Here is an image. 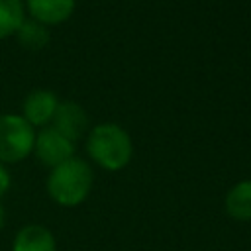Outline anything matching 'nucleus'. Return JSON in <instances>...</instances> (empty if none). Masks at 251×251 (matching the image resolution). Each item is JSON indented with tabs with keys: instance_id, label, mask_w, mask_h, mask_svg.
Returning a JSON list of instances; mask_svg holds the SVG:
<instances>
[{
	"instance_id": "nucleus-1",
	"label": "nucleus",
	"mask_w": 251,
	"mask_h": 251,
	"mask_svg": "<svg viewBox=\"0 0 251 251\" xmlns=\"http://www.w3.org/2000/svg\"><path fill=\"white\" fill-rule=\"evenodd\" d=\"M88 157L106 171H122L133 155L129 133L118 124H98L86 135Z\"/></svg>"
},
{
	"instance_id": "nucleus-5",
	"label": "nucleus",
	"mask_w": 251,
	"mask_h": 251,
	"mask_svg": "<svg viewBox=\"0 0 251 251\" xmlns=\"http://www.w3.org/2000/svg\"><path fill=\"white\" fill-rule=\"evenodd\" d=\"M57 106H59V98L55 92L51 90H33L29 92L25 98H24V104H22V116L27 124H31L33 127L35 126H47L55 112H57Z\"/></svg>"
},
{
	"instance_id": "nucleus-13",
	"label": "nucleus",
	"mask_w": 251,
	"mask_h": 251,
	"mask_svg": "<svg viewBox=\"0 0 251 251\" xmlns=\"http://www.w3.org/2000/svg\"><path fill=\"white\" fill-rule=\"evenodd\" d=\"M2 224H4V212H2V206H0V227H2Z\"/></svg>"
},
{
	"instance_id": "nucleus-2",
	"label": "nucleus",
	"mask_w": 251,
	"mask_h": 251,
	"mask_svg": "<svg viewBox=\"0 0 251 251\" xmlns=\"http://www.w3.org/2000/svg\"><path fill=\"white\" fill-rule=\"evenodd\" d=\"M92 180L94 175L90 165L78 157H71L51 169L47 176V192L61 206H78L90 194Z\"/></svg>"
},
{
	"instance_id": "nucleus-7",
	"label": "nucleus",
	"mask_w": 251,
	"mask_h": 251,
	"mask_svg": "<svg viewBox=\"0 0 251 251\" xmlns=\"http://www.w3.org/2000/svg\"><path fill=\"white\" fill-rule=\"evenodd\" d=\"M31 20L43 25H59L75 12V0H25Z\"/></svg>"
},
{
	"instance_id": "nucleus-4",
	"label": "nucleus",
	"mask_w": 251,
	"mask_h": 251,
	"mask_svg": "<svg viewBox=\"0 0 251 251\" xmlns=\"http://www.w3.org/2000/svg\"><path fill=\"white\" fill-rule=\"evenodd\" d=\"M33 153L43 163L45 167L53 169L67 159L75 157V141L59 133L53 126L43 127L39 133H35V143H33Z\"/></svg>"
},
{
	"instance_id": "nucleus-6",
	"label": "nucleus",
	"mask_w": 251,
	"mask_h": 251,
	"mask_svg": "<svg viewBox=\"0 0 251 251\" xmlns=\"http://www.w3.org/2000/svg\"><path fill=\"white\" fill-rule=\"evenodd\" d=\"M53 127L63 133L65 137H69L71 141H76L84 135L86 127H88V116L82 110V106H78L73 100H65L59 102L57 112L53 116Z\"/></svg>"
},
{
	"instance_id": "nucleus-10",
	"label": "nucleus",
	"mask_w": 251,
	"mask_h": 251,
	"mask_svg": "<svg viewBox=\"0 0 251 251\" xmlns=\"http://www.w3.org/2000/svg\"><path fill=\"white\" fill-rule=\"evenodd\" d=\"M24 20L25 16L22 0H0V39L16 35Z\"/></svg>"
},
{
	"instance_id": "nucleus-8",
	"label": "nucleus",
	"mask_w": 251,
	"mask_h": 251,
	"mask_svg": "<svg viewBox=\"0 0 251 251\" xmlns=\"http://www.w3.org/2000/svg\"><path fill=\"white\" fill-rule=\"evenodd\" d=\"M12 251H57L55 235L45 226L29 224L16 233Z\"/></svg>"
},
{
	"instance_id": "nucleus-12",
	"label": "nucleus",
	"mask_w": 251,
	"mask_h": 251,
	"mask_svg": "<svg viewBox=\"0 0 251 251\" xmlns=\"http://www.w3.org/2000/svg\"><path fill=\"white\" fill-rule=\"evenodd\" d=\"M10 182H12L10 173H8V169L4 167V163H0V196H4V194L8 192Z\"/></svg>"
},
{
	"instance_id": "nucleus-9",
	"label": "nucleus",
	"mask_w": 251,
	"mask_h": 251,
	"mask_svg": "<svg viewBox=\"0 0 251 251\" xmlns=\"http://www.w3.org/2000/svg\"><path fill=\"white\" fill-rule=\"evenodd\" d=\"M224 206L227 216L233 220H251V180H239L235 186H231L226 194Z\"/></svg>"
},
{
	"instance_id": "nucleus-3",
	"label": "nucleus",
	"mask_w": 251,
	"mask_h": 251,
	"mask_svg": "<svg viewBox=\"0 0 251 251\" xmlns=\"http://www.w3.org/2000/svg\"><path fill=\"white\" fill-rule=\"evenodd\" d=\"M33 126L20 114L0 116V163H20L33 153Z\"/></svg>"
},
{
	"instance_id": "nucleus-11",
	"label": "nucleus",
	"mask_w": 251,
	"mask_h": 251,
	"mask_svg": "<svg viewBox=\"0 0 251 251\" xmlns=\"http://www.w3.org/2000/svg\"><path fill=\"white\" fill-rule=\"evenodd\" d=\"M16 35H18L20 45H24L27 49H41L49 41L47 25H43L35 20H24L22 25L18 27Z\"/></svg>"
}]
</instances>
